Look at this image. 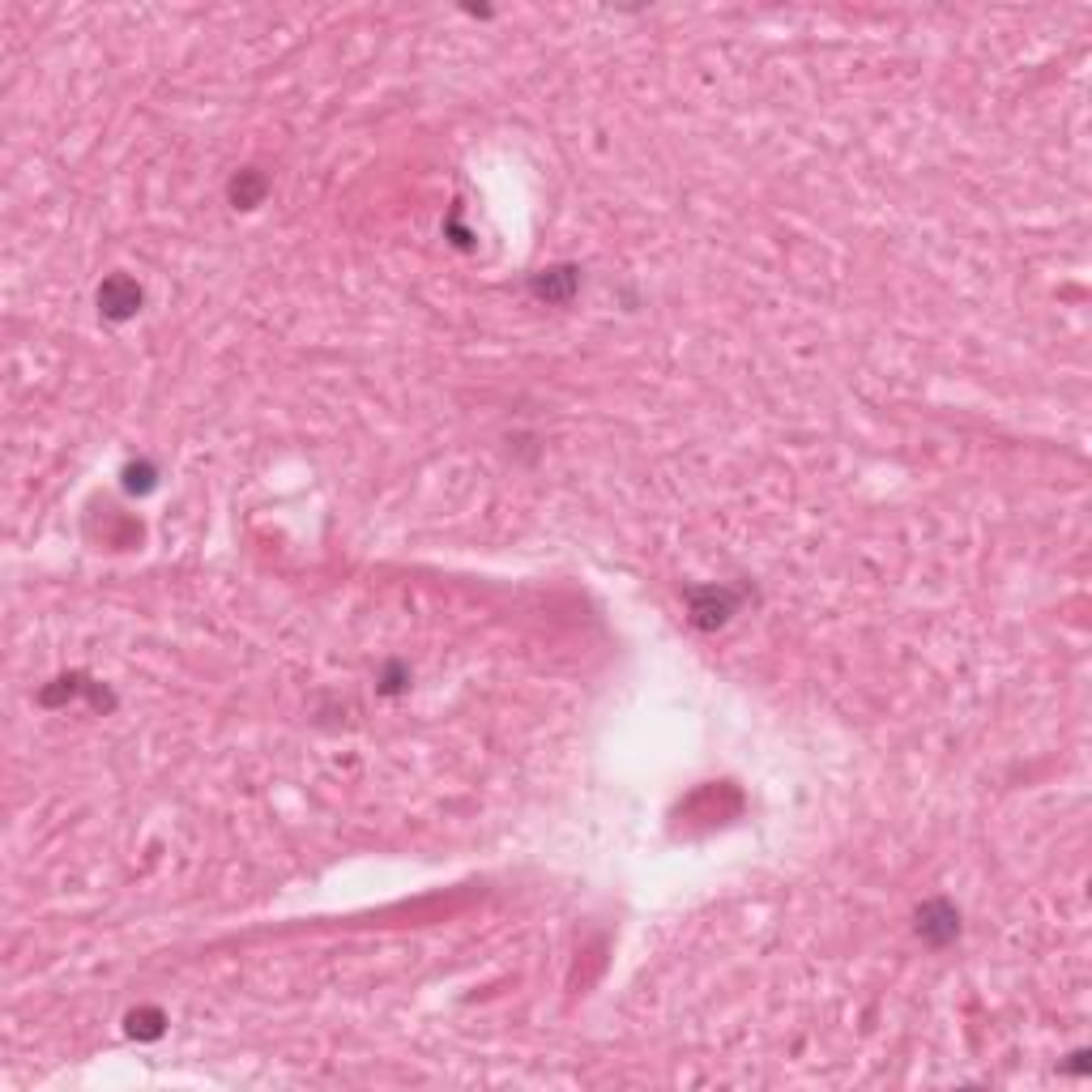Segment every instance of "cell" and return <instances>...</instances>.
I'll use <instances>...</instances> for the list:
<instances>
[{"label":"cell","mask_w":1092,"mask_h":1092,"mask_svg":"<svg viewBox=\"0 0 1092 1092\" xmlns=\"http://www.w3.org/2000/svg\"><path fill=\"white\" fill-rule=\"evenodd\" d=\"M128 1032H133V1037H158V1032H162V1016L158 1012H133V1016H128Z\"/></svg>","instance_id":"4"},{"label":"cell","mask_w":1092,"mask_h":1092,"mask_svg":"<svg viewBox=\"0 0 1092 1092\" xmlns=\"http://www.w3.org/2000/svg\"><path fill=\"white\" fill-rule=\"evenodd\" d=\"M124 487L128 491H150V487H154V469H150V465H128L124 469Z\"/></svg>","instance_id":"5"},{"label":"cell","mask_w":1092,"mask_h":1092,"mask_svg":"<svg viewBox=\"0 0 1092 1092\" xmlns=\"http://www.w3.org/2000/svg\"><path fill=\"white\" fill-rule=\"evenodd\" d=\"M265 193H269V180H265L261 171H252V167L240 171V175L231 180V201L240 205V209H256V205L265 201Z\"/></svg>","instance_id":"3"},{"label":"cell","mask_w":1092,"mask_h":1092,"mask_svg":"<svg viewBox=\"0 0 1092 1092\" xmlns=\"http://www.w3.org/2000/svg\"><path fill=\"white\" fill-rule=\"evenodd\" d=\"M918 935L926 939V943H952V939L960 935V918L956 909L947 905V900H931L922 913H918Z\"/></svg>","instance_id":"2"},{"label":"cell","mask_w":1092,"mask_h":1092,"mask_svg":"<svg viewBox=\"0 0 1092 1092\" xmlns=\"http://www.w3.org/2000/svg\"><path fill=\"white\" fill-rule=\"evenodd\" d=\"M99 308H103L108 321H128V316H137V308H141V286L124 274L108 278L99 286Z\"/></svg>","instance_id":"1"}]
</instances>
